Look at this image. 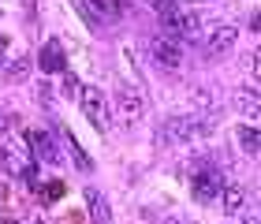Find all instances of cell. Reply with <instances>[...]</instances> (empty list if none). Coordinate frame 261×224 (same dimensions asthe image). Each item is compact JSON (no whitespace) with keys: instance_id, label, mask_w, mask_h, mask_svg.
Listing matches in <instances>:
<instances>
[{"instance_id":"3957f363","label":"cell","mask_w":261,"mask_h":224,"mask_svg":"<svg viewBox=\"0 0 261 224\" xmlns=\"http://www.w3.org/2000/svg\"><path fill=\"white\" fill-rule=\"evenodd\" d=\"M161 30L172 34V38H198L201 27H198V15L194 11H183V8H172V11H161Z\"/></svg>"},{"instance_id":"4fadbf2b","label":"cell","mask_w":261,"mask_h":224,"mask_svg":"<svg viewBox=\"0 0 261 224\" xmlns=\"http://www.w3.org/2000/svg\"><path fill=\"white\" fill-rule=\"evenodd\" d=\"M235 109H239V112H257L261 109V97H257V86H239V90H235Z\"/></svg>"},{"instance_id":"30bf717a","label":"cell","mask_w":261,"mask_h":224,"mask_svg":"<svg viewBox=\"0 0 261 224\" xmlns=\"http://www.w3.org/2000/svg\"><path fill=\"white\" fill-rule=\"evenodd\" d=\"M86 209L93 224H112V209H109V198H105L97 187H86Z\"/></svg>"},{"instance_id":"2e32d148","label":"cell","mask_w":261,"mask_h":224,"mask_svg":"<svg viewBox=\"0 0 261 224\" xmlns=\"http://www.w3.org/2000/svg\"><path fill=\"white\" fill-rule=\"evenodd\" d=\"M30 71H34V60H30V56H19V60L8 64V82H27Z\"/></svg>"},{"instance_id":"e0dca14e","label":"cell","mask_w":261,"mask_h":224,"mask_svg":"<svg viewBox=\"0 0 261 224\" xmlns=\"http://www.w3.org/2000/svg\"><path fill=\"white\" fill-rule=\"evenodd\" d=\"M79 90H82V82H79L75 75H67V71H64V93H67L71 101H79Z\"/></svg>"},{"instance_id":"44dd1931","label":"cell","mask_w":261,"mask_h":224,"mask_svg":"<svg viewBox=\"0 0 261 224\" xmlns=\"http://www.w3.org/2000/svg\"><path fill=\"white\" fill-rule=\"evenodd\" d=\"M0 224H19V220H15V217H4V220H0Z\"/></svg>"},{"instance_id":"6da1fadb","label":"cell","mask_w":261,"mask_h":224,"mask_svg":"<svg viewBox=\"0 0 261 224\" xmlns=\"http://www.w3.org/2000/svg\"><path fill=\"white\" fill-rule=\"evenodd\" d=\"M205 131H209V123H198L194 116H168V120L161 123L157 138L168 142V146H183V142H198Z\"/></svg>"},{"instance_id":"ac0fdd59","label":"cell","mask_w":261,"mask_h":224,"mask_svg":"<svg viewBox=\"0 0 261 224\" xmlns=\"http://www.w3.org/2000/svg\"><path fill=\"white\" fill-rule=\"evenodd\" d=\"M146 4H149V8L161 15V11H172V8H179V0H146Z\"/></svg>"},{"instance_id":"7c38bea8","label":"cell","mask_w":261,"mask_h":224,"mask_svg":"<svg viewBox=\"0 0 261 224\" xmlns=\"http://www.w3.org/2000/svg\"><path fill=\"white\" fill-rule=\"evenodd\" d=\"M220 202H224V213H243V209H246V191H243V187H228V183H224Z\"/></svg>"},{"instance_id":"5b68a950","label":"cell","mask_w":261,"mask_h":224,"mask_svg":"<svg viewBox=\"0 0 261 224\" xmlns=\"http://www.w3.org/2000/svg\"><path fill=\"white\" fill-rule=\"evenodd\" d=\"M220 191H224V176L217 168H198L191 176V194L198 198V202H205V206L220 202Z\"/></svg>"},{"instance_id":"7a4b0ae2","label":"cell","mask_w":261,"mask_h":224,"mask_svg":"<svg viewBox=\"0 0 261 224\" xmlns=\"http://www.w3.org/2000/svg\"><path fill=\"white\" fill-rule=\"evenodd\" d=\"M149 60L164 67V71H179V67L187 64V53H183V45L179 41H172V38H149Z\"/></svg>"},{"instance_id":"ba28073f","label":"cell","mask_w":261,"mask_h":224,"mask_svg":"<svg viewBox=\"0 0 261 224\" xmlns=\"http://www.w3.org/2000/svg\"><path fill=\"white\" fill-rule=\"evenodd\" d=\"M82 4H86V11L93 15V22H105V27H112V22H120L123 19V8L116 4V0H82Z\"/></svg>"},{"instance_id":"52a82bcc","label":"cell","mask_w":261,"mask_h":224,"mask_svg":"<svg viewBox=\"0 0 261 224\" xmlns=\"http://www.w3.org/2000/svg\"><path fill=\"white\" fill-rule=\"evenodd\" d=\"M38 64H41V71L45 75H64L67 71V56H64V45L56 41V38H49L41 45V56H38Z\"/></svg>"},{"instance_id":"277c9868","label":"cell","mask_w":261,"mask_h":224,"mask_svg":"<svg viewBox=\"0 0 261 224\" xmlns=\"http://www.w3.org/2000/svg\"><path fill=\"white\" fill-rule=\"evenodd\" d=\"M79 105H82L86 120L97 127V131H109V101H105V93L97 86H82L79 90Z\"/></svg>"},{"instance_id":"8fae6325","label":"cell","mask_w":261,"mask_h":224,"mask_svg":"<svg viewBox=\"0 0 261 224\" xmlns=\"http://www.w3.org/2000/svg\"><path fill=\"white\" fill-rule=\"evenodd\" d=\"M235 38H239V30H235V27H217V30L209 34V53H213V56H224V53H231Z\"/></svg>"},{"instance_id":"9a60e30c","label":"cell","mask_w":261,"mask_h":224,"mask_svg":"<svg viewBox=\"0 0 261 224\" xmlns=\"http://www.w3.org/2000/svg\"><path fill=\"white\" fill-rule=\"evenodd\" d=\"M235 138H239V146L250 153V157H257V150H261V135H257V127H254V123H239Z\"/></svg>"},{"instance_id":"ffe728a7","label":"cell","mask_w":261,"mask_h":224,"mask_svg":"<svg viewBox=\"0 0 261 224\" xmlns=\"http://www.w3.org/2000/svg\"><path fill=\"white\" fill-rule=\"evenodd\" d=\"M4 53H8V41L0 38V64H4Z\"/></svg>"},{"instance_id":"5bb4252c","label":"cell","mask_w":261,"mask_h":224,"mask_svg":"<svg viewBox=\"0 0 261 224\" xmlns=\"http://www.w3.org/2000/svg\"><path fill=\"white\" fill-rule=\"evenodd\" d=\"M60 142H64V150L71 153V157H75V164H79L82 172H90V168H93V161L86 157V153H82V146H79V138L71 135V131H60Z\"/></svg>"},{"instance_id":"d6986e66","label":"cell","mask_w":261,"mask_h":224,"mask_svg":"<svg viewBox=\"0 0 261 224\" xmlns=\"http://www.w3.org/2000/svg\"><path fill=\"white\" fill-rule=\"evenodd\" d=\"M11 123H15V116H11L8 109H0V131H8V127H11Z\"/></svg>"},{"instance_id":"9c48e42d","label":"cell","mask_w":261,"mask_h":224,"mask_svg":"<svg viewBox=\"0 0 261 224\" xmlns=\"http://www.w3.org/2000/svg\"><path fill=\"white\" fill-rule=\"evenodd\" d=\"M27 142H30V153H34V157H41V161H49V164L60 161V146L53 142L49 131H30Z\"/></svg>"},{"instance_id":"8992f818","label":"cell","mask_w":261,"mask_h":224,"mask_svg":"<svg viewBox=\"0 0 261 224\" xmlns=\"http://www.w3.org/2000/svg\"><path fill=\"white\" fill-rule=\"evenodd\" d=\"M116 112H120V120L130 127V123H138L142 120V112H146V101H142V93L138 90H116Z\"/></svg>"}]
</instances>
